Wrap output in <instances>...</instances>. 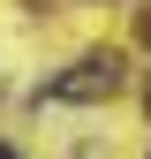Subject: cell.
<instances>
[{"label": "cell", "mask_w": 151, "mask_h": 159, "mask_svg": "<svg viewBox=\"0 0 151 159\" xmlns=\"http://www.w3.org/2000/svg\"><path fill=\"white\" fill-rule=\"evenodd\" d=\"M113 84H121V53H83V61H76V76H61L45 98H106Z\"/></svg>", "instance_id": "1"}, {"label": "cell", "mask_w": 151, "mask_h": 159, "mask_svg": "<svg viewBox=\"0 0 151 159\" xmlns=\"http://www.w3.org/2000/svg\"><path fill=\"white\" fill-rule=\"evenodd\" d=\"M144 38H151V15H144Z\"/></svg>", "instance_id": "3"}, {"label": "cell", "mask_w": 151, "mask_h": 159, "mask_svg": "<svg viewBox=\"0 0 151 159\" xmlns=\"http://www.w3.org/2000/svg\"><path fill=\"white\" fill-rule=\"evenodd\" d=\"M0 159H15V152H8V144H0Z\"/></svg>", "instance_id": "2"}]
</instances>
